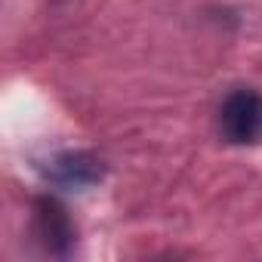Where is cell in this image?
Returning <instances> with one entry per match:
<instances>
[{"label":"cell","instance_id":"cell-1","mask_svg":"<svg viewBox=\"0 0 262 262\" xmlns=\"http://www.w3.org/2000/svg\"><path fill=\"white\" fill-rule=\"evenodd\" d=\"M219 133L231 145H253L262 139V96L256 90H234L222 102Z\"/></svg>","mask_w":262,"mask_h":262},{"label":"cell","instance_id":"cell-3","mask_svg":"<svg viewBox=\"0 0 262 262\" xmlns=\"http://www.w3.org/2000/svg\"><path fill=\"white\" fill-rule=\"evenodd\" d=\"M102 176V167H99V161L96 158H90V155H62V158H56L53 161V179L59 182V185H74V188H80V185H93L96 179Z\"/></svg>","mask_w":262,"mask_h":262},{"label":"cell","instance_id":"cell-2","mask_svg":"<svg viewBox=\"0 0 262 262\" xmlns=\"http://www.w3.org/2000/svg\"><path fill=\"white\" fill-rule=\"evenodd\" d=\"M34 234L43 241V247L50 253H59V256L74 241V228L68 222V213L56 201H50V198H43V201L34 204Z\"/></svg>","mask_w":262,"mask_h":262}]
</instances>
